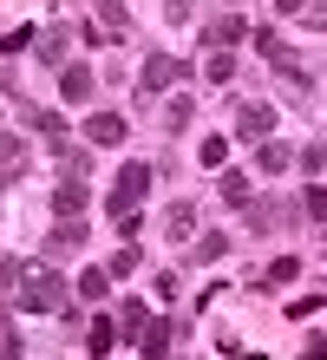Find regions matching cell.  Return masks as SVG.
<instances>
[{
	"label": "cell",
	"instance_id": "1",
	"mask_svg": "<svg viewBox=\"0 0 327 360\" xmlns=\"http://www.w3.org/2000/svg\"><path fill=\"white\" fill-rule=\"evenodd\" d=\"M13 302H20V308H33V314H53V308H65V282H59L53 269H20Z\"/></svg>",
	"mask_w": 327,
	"mask_h": 360
},
{
	"label": "cell",
	"instance_id": "2",
	"mask_svg": "<svg viewBox=\"0 0 327 360\" xmlns=\"http://www.w3.org/2000/svg\"><path fill=\"white\" fill-rule=\"evenodd\" d=\"M150 190V164H124L118 184H112V197H105V210H112L118 223H131V210H138V197Z\"/></svg>",
	"mask_w": 327,
	"mask_h": 360
},
{
	"label": "cell",
	"instance_id": "3",
	"mask_svg": "<svg viewBox=\"0 0 327 360\" xmlns=\"http://www.w3.org/2000/svg\"><path fill=\"white\" fill-rule=\"evenodd\" d=\"M177 79H184V66H177V59L150 53V59H144V72H138V92H164V86H177Z\"/></svg>",
	"mask_w": 327,
	"mask_h": 360
},
{
	"label": "cell",
	"instance_id": "4",
	"mask_svg": "<svg viewBox=\"0 0 327 360\" xmlns=\"http://www.w3.org/2000/svg\"><path fill=\"white\" fill-rule=\"evenodd\" d=\"M269 124H275V112H269V105H243V112H236V131H243L249 144H262V138H269Z\"/></svg>",
	"mask_w": 327,
	"mask_h": 360
},
{
	"label": "cell",
	"instance_id": "5",
	"mask_svg": "<svg viewBox=\"0 0 327 360\" xmlns=\"http://www.w3.org/2000/svg\"><path fill=\"white\" fill-rule=\"evenodd\" d=\"M79 243H85V223H79V217H59V229L46 236V256H72Z\"/></svg>",
	"mask_w": 327,
	"mask_h": 360
},
{
	"label": "cell",
	"instance_id": "6",
	"mask_svg": "<svg viewBox=\"0 0 327 360\" xmlns=\"http://www.w3.org/2000/svg\"><path fill=\"white\" fill-rule=\"evenodd\" d=\"M85 138H92V144H118L124 138V118L118 112H92V118H85Z\"/></svg>",
	"mask_w": 327,
	"mask_h": 360
},
{
	"label": "cell",
	"instance_id": "7",
	"mask_svg": "<svg viewBox=\"0 0 327 360\" xmlns=\"http://www.w3.org/2000/svg\"><path fill=\"white\" fill-rule=\"evenodd\" d=\"M59 92L72 98V105H85V98H92V66H65L59 72Z\"/></svg>",
	"mask_w": 327,
	"mask_h": 360
},
{
	"label": "cell",
	"instance_id": "8",
	"mask_svg": "<svg viewBox=\"0 0 327 360\" xmlns=\"http://www.w3.org/2000/svg\"><path fill=\"white\" fill-rule=\"evenodd\" d=\"M138 347H144V360H164V354H170V328H164V321H144Z\"/></svg>",
	"mask_w": 327,
	"mask_h": 360
},
{
	"label": "cell",
	"instance_id": "9",
	"mask_svg": "<svg viewBox=\"0 0 327 360\" xmlns=\"http://www.w3.org/2000/svg\"><path fill=\"white\" fill-rule=\"evenodd\" d=\"M53 210H59V217H79V210H85V184H59L53 190Z\"/></svg>",
	"mask_w": 327,
	"mask_h": 360
},
{
	"label": "cell",
	"instance_id": "10",
	"mask_svg": "<svg viewBox=\"0 0 327 360\" xmlns=\"http://www.w3.org/2000/svg\"><path fill=\"white\" fill-rule=\"evenodd\" d=\"M33 124L46 131V144H53V151H65V118H59V112H33Z\"/></svg>",
	"mask_w": 327,
	"mask_h": 360
},
{
	"label": "cell",
	"instance_id": "11",
	"mask_svg": "<svg viewBox=\"0 0 327 360\" xmlns=\"http://www.w3.org/2000/svg\"><path fill=\"white\" fill-rule=\"evenodd\" d=\"M164 223H170V236H190V229H196V210H190V203H170Z\"/></svg>",
	"mask_w": 327,
	"mask_h": 360
},
{
	"label": "cell",
	"instance_id": "12",
	"mask_svg": "<svg viewBox=\"0 0 327 360\" xmlns=\"http://www.w3.org/2000/svg\"><path fill=\"white\" fill-rule=\"evenodd\" d=\"M112 341H118V328H112V321H105V314H98V321H92V334H85V347H92V354H105Z\"/></svg>",
	"mask_w": 327,
	"mask_h": 360
},
{
	"label": "cell",
	"instance_id": "13",
	"mask_svg": "<svg viewBox=\"0 0 327 360\" xmlns=\"http://www.w3.org/2000/svg\"><path fill=\"white\" fill-rule=\"evenodd\" d=\"M210 39H216V46H236V39H243V20H236V13H229V20H216Z\"/></svg>",
	"mask_w": 327,
	"mask_h": 360
},
{
	"label": "cell",
	"instance_id": "14",
	"mask_svg": "<svg viewBox=\"0 0 327 360\" xmlns=\"http://www.w3.org/2000/svg\"><path fill=\"white\" fill-rule=\"evenodd\" d=\"M79 295H85V302H105V269H85L79 275Z\"/></svg>",
	"mask_w": 327,
	"mask_h": 360
},
{
	"label": "cell",
	"instance_id": "15",
	"mask_svg": "<svg viewBox=\"0 0 327 360\" xmlns=\"http://www.w3.org/2000/svg\"><path fill=\"white\" fill-rule=\"evenodd\" d=\"M98 20H105V33L118 39V33H124V0H105V7H98Z\"/></svg>",
	"mask_w": 327,
	"mask_h": 360
},
{
	"label": "cell",
	"instance_id": "16",
	"mask_svg": "<svg viewBox=\"0 0 327 360\" xmlns=\"http://www.w3.org/2000/svg\"><path fill=\"white\" fill-rule=\"evenodd\" d=\"M288 158H295L288 144H262V171H288Z\"/></svg>",
	"mask_w": 327,
	"mask_h": 360
},
{
	"label": "cell",
	"instance_id": "17",
	"mask_svg": "<svg viewBox=\"0 0 327 360\" xmlns=\"http://www.w3.org/2000/svg\"><path fill=\"white\" fill-rule=\"evenodd\" d=\"M223 197H229V203H249V177L229 171V177H223Z\"/></svg>",
	"mask_w": 327,
	"mask_h": 360
},
{
	"label": "cell",
	"instance_id": "18",
	"mask_svg": "<svg viewBox=\"0 0 327 360\" xmlns=\"http://www.w3.org/2000/svg\"><path fill=\"white\" fill-rule=\"evenodd\" d=\"M223 249H229V236H203V243H196V262H216Z\"/></svg>",
	"mask_w": 327,
	"mask_h": 360
},
{
	"label": "cell",
	"instance_id": "19",
	"mask_svg": "<svg viewBox=\"0 0 327 360\" xmlns=\"http://www.w3.org/2000/svg\"><path fill=\"white\" fill-rule=\"evenodd\" d=\"M301 171H308V177L327 171V144H308V151H301Z\"/></svg>",
	"mask_w": 327,
	"mask_h": 360
},
{
	"label": "cell",
	"instance_id": "20",
	"mask_svg": "<svg viewBox=\"0 0 327 360\" xmlns=\"http://www.w3.org/2000/svg\"><path fill=\"white\" fill-rule=\"evenodd\" d=\"M39 59H46V66H53V59H65V33H46V39H39Z\"/></svg>",
	"mask_w": 327,
	"mask_h": 360
},
{
	"label": "cell",
	"instance_id": "21",
	"mask_svg": "<svg viewBox=\"0 0 327 360\" xmlns=\"http://www.w3.org/2000/svg\"><path fill=\"white\" fill-rule=\"evenodd\" d=\"M295 275H301V262H295V256H281V262H269V282H295Z\"/></svg>",
	"mask_w": 327,
	"mask_h": 360
},
{
	"label": "cell",
	"instance_id": "22",
	"mask_svg": "<svg viewBox=\"0 0 327 360\" xmlns=\"http://www.w3.org/2000/svg\"><path fill=\"white\" fill-rule=\"evenodd\" d=\"M164 118H170V131H184V124H190V98H170V112H164Z\"/></svg>",
	"mask_w": 327,
	"mask_h": 360
},
{
	"label": "cell",
	"instance_id": "23",
	"mask_svg": "<svg viewBox=\"0 0 327 360\" xmlns=\"http://www.w3.org/2000/svg\"><path fill=\"white\" fill-rule=\"evenodd\" d=\"M131 269H138V249H118V256H112V269H105V275H131Z\"/></svg>",
	"mask_w": 327,
	"mask_h": 360
},
{
	"label": "cell",
	"instance_id": "24",
	"mask_svg": "<svg viewBox=\"0 0 327 360\" xmlns=\"http://www.w3.org/2000/svg\"><path fill=\"white\" fill-rule=\"evenodd\" d=\"M0 164H20V138H7V131H0Z\"/></svg>",
	"mask_w": 327,
	"mask_h": 360
},
{
	"label": "cell",
	"instance_id": "25",
	"mask_svg": "<svg viewBox=\"0 0 327 360\" xmlns=\"http://www.w3.org/2000/svg\"><path fill=\"white\" fill-rule=\"evenodd\" d=\"M308 217H327V190H321V184L308 190Z\"/></svg>",
	"mask_w": 327,
	"mask_h": 360
}]
</instances>
